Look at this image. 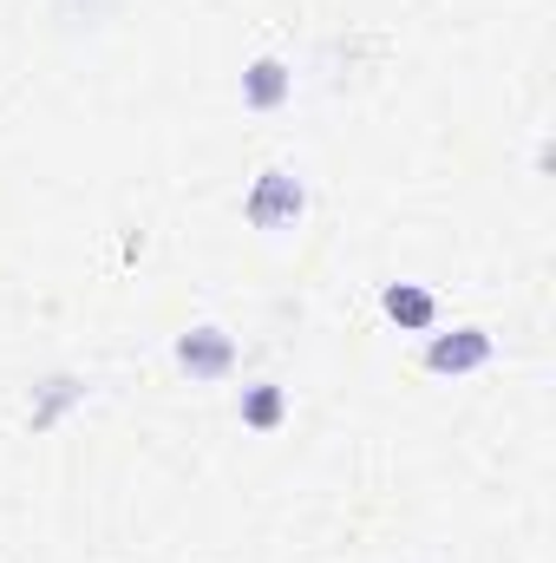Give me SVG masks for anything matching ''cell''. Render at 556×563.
Wrapping results in <instances>:
<instances>
[{"label":"cell","instance_id":"5","mask_svg":"<svg viewBox=\"0 0 556 563\" xmlns=\"http://www.w3.org/2000/svg\"><path fill=\"white\" fill-rule=\"evenodd\" d=\"M380 308H387L400 328H413V334H425V328L438 321V301H432V288H419V282H387Z\"/></svg>","mask_w":556,"mask_h":563},{"label":"cell","instance_id":"6","mask_svg":"<svg viewBox=\"0 0 556 563\" xmlns=\"http://www.w3.org/2000/svg\"><path fill=\"white\" fill-rule=\"evenodd\" d=\"M281 413H288V394H281L276 380H256V387H243V426H256V432H276Z\"/></svg>","mask_w":556,"mask_h":563},{"label":"cell","instance_id":"4","mask_svg":"<svg viewBox=\"0 0 556 563\" xmlns=\"http://www.w3.org/2000/svg\"><path fill=\"white\" fill-rule=\"evenodd\" d=\"M288 92H294V73H288V59H276V53L249 59V73H243V106H249V112H276Z\"/></svg>","mask_w":556,"mask_h":563},{"label":"cell","instance_id":"1","mask_svg":"<svg viewBox=\"0 0 556 563\" xmlns=\"http://www.w3.org/2000/svg\"><path fill=\"white\" fill-rule=\"evenodd\" d=\"M249 223L256 230H281V223H294L301 210H308V190H301V177L294 170H281V164H269L256 184H249Z\"/></svg>","mask_w":556,"mask_h":563},{"label":"cell","instance_id":"3","mask_svg":"<svg viewBox=\"0 0 556 563\" xmlns=\"http://www.w3.org/2000/svg\"><path fill=\"white\" fill-rule=\"evenodd\" d=\"M485 361H491V334L485 328H452V334L425 341V367L432 374H478Z\"/></svg>","mask_w":556,"mask_h":563},{"label":"cell","instance_id":"7","mask_svg":"<svg viewBox=\"0 0 556 563\" xmlns=\"http://www.w3.org/2000/svg\"><path fill=\"white\" fill-rule=\"evenodd\" d=\"M79 394H86L79 380H46V407H33V426H53L59 420V407H73Z\"/></svg>","mask_w":556,"mask_h":563},{"label":"cell","instance_id":"2","mask_svg":"<svg viewBox=\"0 0 556 563\" xmlns=\"http://www.w3.org/2000/svg\"><path fill=\"white\" fill-rule=\"evenodd\" d=\"M177 367L190 380H223L236 367V341L223 328H190V334H177Z\"/></svg>","mask_w":556,"mask_h":563}]
</instances>
